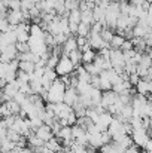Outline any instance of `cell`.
Segmentation results:
<instances>
[{
    "label": "cell",
    "mask_w": 152,
    "mask_h": 153,
    "mask_svg": "<svg viewBox=\"0 0 152 153\" xmlns=\"http://www.w3.org/2000/svg\"><path fill=\"white\" fill-rule=\"evenodd\" d=\"M12 100H13L15 102H18V104L21 105L22 102H24L25 100H27V95H24L22 92H19V91H18V92H16V94L13 95V98H12Z\"/></svg>",
    "instance_id": "cell-24"
},
{
    "label": "cell",
    "mask_w": 152,
    "mask_h": 153,
    "mask_svg": "<svg viewBox=\"0 0 152 153\" xmlns=\"http://www.w3.org/2000/svg\"><path fill=\"white\" fill-rule=\"evenodd\" d=\"M66 86L63 85V82L60 79H55L49 86V89L46 91V97L45 101L49 104H57V102H63V95H64Z\"/></svg>",
    "instance_id": "cell-1"
},
{
    "label": "cell",
    "mask_w": 152,
    "mask_h": 153,
    "mask_svg": "<svg viewBox=\"0 0 152 153\" xmlns=\"http://www.w3.org/2000/svg\"><path fill=\"white\" fill-rule=\"evenodd\" d=\"M67 58H69V59H70V62L75 65V68H76V67H79V65H82V52L79 51V49L70 52V53L67 55Z\"/></svg>",
    "instance_id": "cell-15"
},
{
    "label": "cell",
    "mask_w": 152,
    "mask_h": 153,
    "mask_svg": "<svg viewBox=\"0 0 152 153\" xmlns=\"http://www.w3.org/2000/svg\"><path fill=\"white\" fill-rule=\"evenodd\" d=\"M34 135L37 137V138H40L43 143H46L48 140H51L52 137H54V132H52V129H51V126L48 125H40L36 131H34Z\"/></svg>",
    "instance_id": "cell-8"
},
{
    "label": "cell",
    "mask_w": 152,
    "mask_h": 153,
    "mask_svg": "<svg viewBox=\"0 0 152 153\" xmlns=\"http://www.w3.org/2000/svg\"><path fill=\"white\" fill-rule=\"evenodd\" d=\"M15 119H16V116L10 114V116H7V117L1 119V122H3V125H4V128H6V129H10V128H12V125H13V122H15Z\"/></svg>",
    "instance_id": "cell-23"
},
{
    "label": "cell",
    "mask_w": 152,
    "mask_h": 153,
    "mask_svg": "<svg viewBox=\"0 0 152 153\" xmlns=\"http://www.w3.org/2000/svg\"><path fill=\"white\" fill-rule=\"evenodd\" d=\"M18 71L31 74L34 71V64L30 62V61H18Z\"/></svg>",
    "instance_id": "cell-16"
},
{
    "label": "cell",
    "mask_w": 152,
    "mask_h": 153,
    "mask_svg": "<svg viewBox=\"0 0 152 153\" xmlns=\"http://www.w3.org/2000/svg\"><path fill=\"white\" fill-rule=\"evenodd\" d=\"M4 104H6V107H7V110H9L10 114H13V116H18V114H19L21 105H19L18 102H15L13 100H9V101H6Z\"/></svg>",
    "instance_id": "cell-19"
},
{
    "label": "cell",
    "mask_w": 152,
    "mask_h": 153,
    "mask_svg": "<svg viewBox=\"0 0 152 153\" xmlns=\"http://www.w3.org/2000/svg\"><path fill=\"white\" fill-rule=\"evenodd\" d=\"M76 101H78V92H76V89H73V88H66L64 95H63V102H64L66 105L72 107Z\"/></svg>",
    "instance_id": "cell-12"
},
{
    "label": "cell",
    "mask_w": 152,
    "mask_h": 153,
    "mask_svg": "<svg viewBox=\"0 0 152 153\" xmlns=\"http://www.w3.org/2000/svg\"><path fill=\"white\" fill-rule=\"evenodd\" d=\"M73 71H75V65L70 62V59H69L67 56L61 55V56L58 58V62H57V67H55L57 76H58V77H61V76H69V74H72Z\"/></svg>",
    "instance_id": "cell-3"
},
{
    "label": "cell",
    "mask_w": 152,
    "mask_h": 153,
    "mask_svg": "<svg viewBox=\"0 0 152 153\" xmlns=\"http://www.w3.org/2000/svg\"><path fill=\"white\" fill-rule=\"evenodd\" d=\"M81 12V24H85L88 27H91L94 24V18H93V9L87 7V9H82L79 10Z\"/></svg>",
    "instance_id": "cell-13"
},
{
    "label": "cell",
    "mask_w": 152,
    "mask_h": 153,
    "mask_svg": "<svg viewBox=\"0 0 152 153\" xmlns=\"http://www.w3.org/2000/svg\"><path fill=\"white\" fill-rule=\"evenodd\" d=\"M21 137L22 135H19V134H16L15 131H12V129H6V138L9 140V141H12V143H18L19 140H21Z\"/></svg>",
    "instance_id": "cell-21"
},
{
    "label": "cell",
    "mask_w": 152,
    "mask_h": 153,
    "mask_svg": "<svg viewBox=\"0 0 152 153\" xmlns=\"http://www.w3.org/2000/svg\"><path fill=\"white\" fill-rule=\"evenodd\" d=\"M118 102V94H115L113 91H104L101 92V100H100V105L106 110L109 105Z\"/></svg>",
    "instance_id": "cell-7"
},
{
    "label": "cell",
    "mask_w": 152,
    "mask_h": 153,
    "mask_svg": "<svg viewBox=\"0 0 152 153\" xmlns=\"http://www.w3.org/2000/svg\"><path fill=\"white\" fill-rule=\"evenodd\" d=\"M61 48V55H64V56H67L70 52L76 51L78 49V45H76V37H73V36H69L67 39H66V42L60 46Z\"/></svg>",
    "instance_id": "cell-10"
},
{
    "label": "cell",
    "mask_w": 152,
    "mask_h": 153,
    "mask_svg": "<svg viewBox=\"0 0 152 153\" xmlns=\"http://www.w3.org/2000/svg\"><path fill=\"white\" fill-rule=\"evenodd\" d=\"M43 77H46V79L51 80V82H54L55 79H58L55 70H51V68H46V67H45V70H43Z\"/></svg>",
    "instance_id": "cell-22"
},
{
    "label": "cell",
    "mask_w": 152,
    "mask_h": 153,
    "mask_svg": "<svg viewBox=\"0 0 152 153\" xmlns=\"http://www.w3.org/2000/svg\"><path fill=\"white\" fill-rule=\"evenodd\" d=\"M152 91V83L149 80H145V79H140L136 85V94H140V95H145L149 98V94Z\"/></svg>",
    "instance_id": "cell-11"
},
{
    "label": "cell",
    "mask_w": 152,
    "mask_h": 153,
    "mask_svg": "<svg viewBox=\"0 0 152 153\" xmlns=\"http://www.w3.org/2000/svg\"><path fill=\"white\" fill-rule=\"evenodd\" d=\"M45 147L48 149V150H51L52 153H57V152H60L61 150V141L57 138V137H52L51 140H48L46 143H45Z\"/></svg>",
    "instance_id": "cell-14"
},
{
    "label": "cell",
    "mask_w": 152,
    "mask_h": 153,
    "mask_svg": "<svg viewBox=\"0 0 152 153\" xmlns=\"http://www.w3.org/2000/svg\"><path fill=\"white\" fill-rule=\"evenodd\" d=\"M130 138L133 141V146L142 149L146 144V141L149 140V134L145 129H133L131 134H130Z\"/></svg>",
    "instance_id": "cell-4"
},
{
    "label": "cell",
    "mask_w": 152,
    "mask_h": 153,
    "mask_svg": "<svg viewBox=\"0 0 152 153\" xmlns=\"http://www.w3.org/2000/svg\"><path fill=\"white\" fill-rule=\"evenodd\" d=\"M107 134L110 135V138L112 140H118V138H121V137H125L127 135V132H125V128H124V122H121V120H118L116 117H113L112 120H110V123H109V126H107Z\"/></svg>",
    "instance_id": "cell-2"
},
{
    "label": "cell",
    "mask_w": 152,
    "mask_h": 153,
    "mask_svg": "<svg viewBox=\"0 0 152 153\" xmlns=\"http://www.w3.org/2000/svg\"><path fill=\"white\" fill-rule=\"evenodd\" d=\"M112 119H113V116H112L110 113H107V111H103V113L99 114V117H97V120H96V126L100 129V132L107 129V126H109V123H110Z\"/></svg>",
    "instance_id": "cell-9"
},
{
    "label": "cell",
    "mask_w": 152,
    "mask_h": 153,
    "mask_svg": "<svg viewBox=\"0 0 152 153\" xmlns=\"http://www.w3.org/2000/svg\"><path fill=\"white\" fill-rule=\"evenodd\" d=\"M76 34H78V37H88V34H90V27L85 25V24H79V25H78V30H76Z\"/></svg>",
    "instance_id": "cell-20"
},
{
    "label": "cell",
    "mask_w": 152,
    "mask_h": 153,
    "mask_svg": "<svg viewBox=\"0 0 152 153\" xmlns=\"http://www.w3.org/2000/svg\"><path fill=\"white\" fill-rule=\"evenodd\" d=\"M94 58H96V51H93L91 48L82 51V64H90L94 61Z\"/></svg>",
    "instance_id": "cell-18"
},
{
    "label": "cell",
    "mask_w": 152,
    "mask_h": 153,
    "mask_svg": "<svg viewBox=\"0 0 152 153\" xmlns=\"http://www.w3.org/2000/svg\"><path fill=\"white\" fill-rule=\"evenodd\" d=\"M16 48L15 45H6L0 49V62H10L13 59H16Z\"/></svg>",
    "instance_id": "cell-6"
},
{
    "label": "cell",
    "mask_w": 152,
    "mask_h": 153,
    "mask_svg": "<svg viewBox=\"0 0 152 153\" xmlns=\"http://www.w3.org/2000/svg\"><path fill=\"white\" fill-rule=\"evenodd\" d=\"M6 21H7V24L10 25V27H16V25H19L21 22H25V19H24V12L21 10V9H18V10H7V13H6Z\"/></svg>",
    "instance_id": "cell-5"
},
{
    "label": "cell",
    "mask_w": 152,
    "mask_h": 153,
    "mask_svg": "<svg viewBox=\"0 0 152 153\" xmlns=\"http://www.w3.org/2000/svg\"><path fill=\"white\" fill-rule=\"evenodd\" d=\"M125 42V39L122 36H118V34H113V37L110 39L109 42V49H121L122 43Z\"/></svg>",
    "instance_id": "cell-17"
},
{
    "label": "cell",
    "mask_w": 152,
    "mask_h": 153,
    "mask_svg": "<svg viewBox=\"0 0 152 153\" xmlns=\"http://www.w3.org/2000/svg\"><path fill=\"white\" fill-rule=\"evenodd\" d=\"M127 80H128V83H130L131 86H136L137 82L140 80V77H139L136 73H133V74H128V76H127Z\"/></svg>",
    "instance_id": "cell-25"
}]
</instances>
